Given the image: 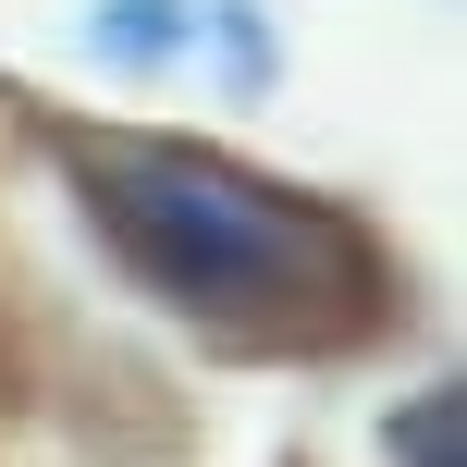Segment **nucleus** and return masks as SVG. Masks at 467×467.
Listing matches in <instances>:
<instances>
[{"mask_svg":"<svg viewBox=\"0 0 467 467\" xmlns=\"http://www.w3.org/2000/svg\"><path fill=\"white\" fill-rule=\"evenodd\" d=\"M87 62L99 74H172L197 49V0H87Z\"/></svg>","mask_w":467,"mask_h":467,"instance_id":"obj_2","label":"nucleus"},{"mask_svg":"<svg viewBox=\"0 0 467 467\" xmlns=\"http://www.w3.org/2000/svg\"><path fill=\"white\" fill-rule=\"evenodd\" d=\"M74 185H87L99 246L161 307H185V320H210V332H246V345L307 332V345H332V332H357L369 296H381L357 222H332L320 197L258 185V172L210 161V148L87 136L74 148Z\"/></svg>","mask_w":467,"mask_h":467,"instance_id":"obj_1","label":"nucleus"},{"mask_svg":"<svg viewBox=\"0 0 467 467\" xmlns=\"http://www.w3.org/2000/svg\"><path fill=\"white\" fill-rule=\"evenodd\" d=\"M381 455H394V467H467V394H455V381L406 394L394 419H381Z\"/></svg>","mask_w":467,"mask_h":467,"instance_id":"obj_3","label":"nucleus"}]
</instances>
